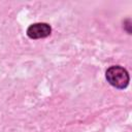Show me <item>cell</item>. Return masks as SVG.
Masks as SVG:
<instances>
[{"mask_svg": "<svg viewBox=\"0 0 132 132\" xmlns=\"http://www.w3.org/2000/svg\"><path fill=\"white\" fill-rule=\"evenodd\" d=\"M106 79L107 81L118 88L124 89L129 84V74L126 69L121 66H111L106 70Z\"/></svg>", "mask_w": 132, "mask_h": 132, "instance_id": "1", "label": "cell"}, {"mask_svg": "<svg viewBox=\"0 0 132 132\" xmlns=\"http://www.w3.org/2000/svg\"><path fill=\"white\" fill-rule=\"evenodd\" d=\"M51 27L45 23H36L29 26L27 29V35L32 39H38L46 37L51 34Z\"/></svg>", "mask_w": 132, "mask_h": 132, "instance_id": "2", "label": "cell"}]
</instances>
